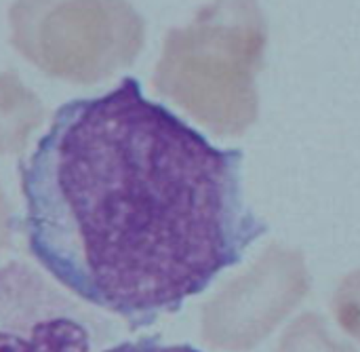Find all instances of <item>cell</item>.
<instances>
[{
  "label": "cell",
  "mask_w": 360,
  "mask_h": 352,
  "mask_svg": "<svg viewBox=\"0 0 360 352\" xmlns=\"http://www.w3.org/2000/svg\"><path fill=\"white\" fill-rule=\"evenodd\" d=\"M240 163L135 78L63 103L19 165L30 253L80 300L148 327L268 230L245 205Z\"/></svg>",
  "instance_id": "1"
},
{
  "label": "cell",
  "mask_w": 360,
  "mask_h": 352,
  "mask_svg": "<svg viewBox=\"0 0 360 352\" xmlns=\"http://www.w3.org/2000/svg\"><path fill=\"white\" fill-rule=\"evenodd\" d=\"M268 23L257 0H213L165 36L154 89L215 135L238 137L259 114L255 76Z\"/></svg>",
  "instance_id": "2"
},
{
  "label": "cell",
  "mask_w": 360,
  "mask_h": 352,
  "mask_svg": "<svg viewBox=\"0 0 360 352\" xmlns=\"http://www.w3.org/2000/svg\"><path fill=\"white\" fill-rule=\"evenodd\" d=\"M11 42L53 78L93 84L131 65L146 23L127 0H15Z\"/></svg>",
  "instance_id": "3"
},
{
  "label": "cell",
  "mask_w": 360,
  "mask_h": 352,
  "mask_svg": "<svg viewBox=\"0 0 360 352\" xmlns=\"http://www.w3.org/2000/svg\"><path fill=\"white\" fill-rule=\"evenodd\" d=\"M308 291L304 253L274 243L202 306V340L219 351H251L300 306Z\"/></svg>",
  "instance_id": "4"
},
{
  "label": "cell",
  "mask_w": 360,
  "mask_h": 352,
  "mask_svg": "<svg viewBox=\"0 0 360 352\" xmlns=\"http://www.w3.org/2000/svg\"><path fill=\"white\" fill-rule=\"evenodd\" d=\"M99 323L38 270L0 266V352H91Z\"/></svg>",
  "instance_id": "5"
},
{
  "label": "cell",
  "mask_w": 360,
  "mask_h": 352,
  "mask_svg": "<svg viewBox=\"0 0 360 352\" xmlns=\"http://www.w3.org/2000/svg\"><path fill=\"white\" fill-rule=\"evenodd\" d=\"M42 120L44 106L40 97L15 72H0V156L21 152Z\"/></svg>",
  "instance_id": "6"
},
{
  "label": "cell",
  "mask_w": 360,
  "mask_h": 352,
  "mask_svg": "<svg viewBox=\"0 0 360 352\" xmlns=\"http://www.w3.org/2000/svg\"><path fill=\"white\" fill-rule=\"evenodd\" d=\"M276 352H356V348L335 340L319 315L306 313L287 327Z\"/></svg>",
  "instance_id": "7"
},
{
  "label": "cell",
  "mask_w": 360,
  "mask_h": 352,
  "mask_svg": "<svg viewBox=\"0 0 360 352\" xmlns=\"http://www.w3.org/2000/svg\"><path fill=\"white\" fill-rule=\"evenodd\" d=\"M333 315L338 325L360 342V268L338 285L333 296Z\"/></svg>",
  "instance_id": "8"
},
{
  "label": "cell",
  "mask_w": 360,
  "mask_h": 352,
  "mask_svg": "<svg viewBox=\"0 0 360 352\" xmlns=\"http://www.w3.org/2000/svg\"><path fill=\"white\" fill-rule=\"evenodd\" d=\"M103 352H198L192 346H186V344H179V346H165L156 340H150V338H143V340H137V342H122L114 348H108Z\"/></svg>",
  "instance_id": "9"
},
{
  "label": "cell",
  "mask_w": 360,
  "mask_h": 352,
  "mask_svg": "<svg viewBox=\"0 0 360 352\" xmlns=\"http://www.w3.org/2000/svg\"><path fill=\"white\" fill-rule=\"evenodd\" d=\"M13 234V215H11V205L0 190V251L8 245Z\"/></svg>",
  "instance_id": "10"
}]
</instances>
